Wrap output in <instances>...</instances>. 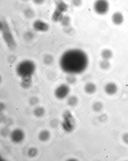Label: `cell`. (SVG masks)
<instances>
[{
    "instance_id": "1f68e13d",
    "label": "cell",
    "mask_w": 128,
    "mask_h": 161,
    "mask_svg": "<svg viewBox=\"0 0 128 161\" xmlns=\"http://www.w3.org/2000/svg\"><path fill=\"white\" fill-rule=\"evenodd\" d=\"M22 1H23V2H28L29 0H21Z\"/></svg>"
},
{
    "instance_id": "4fadbf2b",
    "label": "cell",
    "mask_w": 128,
    "mask_h": 161,
    "mask_svg": "<svg viewBox=\"0 0 128 161\" xmlns=\"http://www.w3.org/2000/svg\"><path fill=\"white\" fill-rule=\"evenodd\" d=\"M32 84V77L22 78L20 85L22 88L26 89L30 88Z\"/></svg>"
},
{
    "instance_id": "7c38bea8",
    "label": "cell",
    "mask_w": 128,
    "mask_h": 161,
    "mask_svg": "<svg viewBox=\"0 0 128 161\" xmlns=\"http://www.w3.org/2000/svg\"><path fill=\"white\" fill-rule=\"evenodd\" d=\"M84 91L86 93L88 94H92L96 92L97 87L96 84L94 83L88 82L84 86Z\"/></svg>"
},
{
    "instance_id": "52a82bcc",
    "label": "cell",
    "mask_w": 128,
    "mask_h": 161,
    "mask_svg": "<svg viewBox=\"0 0 128 161\" xmlns=\"http://www.w3.org/2000/svg\"><path fill=\"white\" fill-rule=\"evenodd\" d=\"M33 28L38 32H46L50 29V25L48 23L41 20H36L34 22Z\"/></svg>"
},
{
    "instance_id": "44dd1931",
    "label": "cell",
    "mask_w": 128,
    "mask_h": 161,
    "mask_svg": "<svg viewBox=\"0 0 128 161\" xmlns=\"http://www.w3.org/2000/svg\"><path fill=\"white\" fill-rule=\"evenodd\" d=\"M78 102V99L75 96H72L69 97L67 100V103L69 106H74L77 104Z\"/></svg>"
},
{
    "instance_id": "f1b7e54d",
    "label": "cell",
    "mask_w": 128,
    "mask_h": 161,
    "mask_svg": "<svg viewBox=\"0 0 128 161\" xmlns=\"http://www.w3.org/2000/svg\"><path fill=\"white\" fill-rule=\"evenodd\" d=\"M46 0H32L33 3L34 4L37 5H41L43 4L45 2Z\"/></svg>"
},
{
    "instance_id": "ba28073f",
    "label": "cell",
    "mask_w": 128,
    "mask_h": 161,
    "mask_svg": "<svg viewBox=\"0 0 128 161\" xmlns=\"http://www.w3.org/2000/svg\"><path fill=\"white\" fill-rule=\"evenodd\" d=\"M25 137L24 131L21 129H17L12 131L10 134V138L12 141L16 144L21 142Z\"/></svg>"
},
{
    "instance_id": "5bb4252c",
    "label": "cell",
    "mask_w": 128,
    "mask_h": 161,
    "mask_svg": "<svg viewBox=\"0 0 128 161\" xmlns=\"http://www.w3.org/2000/svg\"><path fill=\"white\" fill-rule=\"evenodd\" d=\"M64 16L63 13L55 9L51 15V20L54 23L60 22Z\"/></svg>"
},
{
    "instance_id": "30bf717a",
    "label": "cell",
    "mask_w": 128,
    "mask_h": 161,
    "mask_svg": "<svg viewBox=\"0 0 128 161\" xmlns=\"http://www.w3.org/2000/svg\"><path fill=\"white\" fill-rule=\"evenodd\" d=\"M104 90L107 94L112 95L115 94L117 92L118 88L115 83L109 82L105 86Z\"/></svg>"
},
{
    "instance_id": "7402d4cb",
    "label": "cell",
    "mask_w": 128,
    "mask_h": 161,
    "mask_svg": "<svg viewBox=\"0 0 128 161\" xmlns=\"http://www.w3.org/2000/svg\"><path fill=\"white\" fill-rule=\"evenodd\" d=\"M54 59L52 56L49 54H46L43 58V62L46 65L51 64L54 62Z\"/></svg>"
},
{
    "instance_id": "f546056e",
    "label": "cell",
    "mask_w": 128,
    "mask_h": 161,
    "mask_svg": "<svg viewBox=\"0 0 128 161\" xmlns=\"http://www.w3.org/2000/svg\"><path fill=\"white\" fill-rule=\"evenodd\" d=\"M122 140L125 143L128 144V133H126L124 134L122 137Z\"/></svg>"
},
{
    "instance_id": "7a4b0ae2",
    "label": "cell",
    "mask_w": 128,
    "mask_h": 161,
    "mask_svg": "<svg viewBox=\"0 0 128 161\" xmlns=\"http://www.w3.org/2000/svg\"><path fill=\"white\" fill-rule=\"evenodd\" d=\"M36 69V66L34 61L26 59L21 61L16 67V73L19 77L24 78L32 77Z\"/></svg>"
},
{
    "instance_id": "ac0fdd59",
    "label": "cell",
    "mask_w": 128,
    "mask_h": 161,
    "mask_svg": "<svg viewBox=\"0 0 128 161\" xmlns=\"http://www.w3.org/2000/svg\"><path fill=\"white\" fill-rule=\"evenodd\" d=\"M60 23L61 25L64 28L69 26L71 24L70 17L67 15L64 16Z\"/></svg>"
},
{
    "instance_id": "9c48e42d",
    "label": "cell",
    "mask_w": 128,
    "mask_h": 161,
    "mask_svg": "<svg viewBox=\"0 0 128 161\" xmlns=\"http://www.w3.org/2000/svg\"><path fill=\"white\" fill-rule=\"evenodd\" d=\"M111 21L114 25H122L124 21V17L122 12L116 11L113 14L111 17Z\"/></svg>"
},
{
    "instance_id": "d4e9b609",
    "label": "cell",
    "mask_w": 128,
    "mask_h": 161,
    "mask_svg": "<svg viewBox=\"0 0 128 161\" xmlns=\"http://www.w3.org/2000/svg\"><path fill=\"white\" fill-rule=\"evenodd\" d=\"M74 74H69V76L67 78V81L69 84H74L76 82V79Z\"/></svg>"
},
{
    "instance_id": "2e32d148",
    "label": "cell",
    "mask_w": 128,
    "mask_h": 161,
    "mask_svg": "<svg viewBox=\"0 0 128 161\" xmlns=\"http://www.w3.org/2000/svg\"><path fill=\"white\" fill-rule=\"evenodd\" d=\"M50 134L49 131L43 130L40 132L39 135V138L41 141H47L50 139Z\"/></svg>"
},
{
    "instance_id": "d6986e66",
    "label": "cell",
    "mask_w": 128,
    "mask_h": 161,
    "mask_svg": "<svg viewBox=\"0 0 128 161\" xmlns=\"http://www.w3.org/2000/svg\"><path fill=\"white\" fill-rule=\"evenodd\" d=\"M24 15L27 19H32L34 17L35 13L34 11L30 8H27L24 10Z\"/></svg>"
},
{
    "instance_id": "83f0119b",
    "label": "cell",
    "mask_w": 128,
    "mask_h": 161,
    "mask_svg": "<svg viewBox=\"0 0 128 161\" xmlns=\"http://www.w3.org/2000/svg\"><path fill=\"white\" fill-rule=\"evenodd\" d=\"M72 4L76 7H79L83 3V0H72Z\"/></svg>"
},
{
    "instance_id": "e0dca14e",
    "label": "cell",
    "mask_w": 128,
    "mask_h": 161,
    "mask_svg": "<svg viewBox=\"0 0 128 161\" xmlns=\"http://www.w3.org/2000/svg\"><path fill=\"white\" fill-rule=\"evenodd\" d=\"M33 112L35 116L38 118H40L44 115L45 113V110L43 107H37L34 109Z\"/></svg>"
},
{
    "instance_id": "4316f807",
    "label": "cell",
    "mask_w": 128,
    "mask_h": 161,
    "mask_svg": "<svg viewBox=\"0 0 128 161\" xmlns=\"http://www.w3.org/2000/svg\"><path fill=\"white\" fill-rule=\"evenodd\" d=\"M34 35L33 33L30 31L27 32L24 34V39L27 41H30L33 39Z\"/></svg>"
},
{
    "instance_id": "8992f818",
    "label": "cell",
    "mask_w": 128,
    "mask_h": 161,
    "mask_svg": "<svg viewBox=\"0 0 128 161\" xmlns=\"http://www.w3.org/2000/svg\"><path fill=\"white\" fill-rule=\"evenodd\" d=\"M70 88L67 84H61L56 89L54 95L57 99H65L69 95Z\"/></svg>"
},
{
    "instance_id": "8fae6325",
    "label": "cell",
    "mask_w": 128,
    "mask_h": 161,
    "mask_svg": "<svg viewBox=\"0 0 128 161\" xmlns=\"http://www.w3.org/2000/svg\"><path fill=\"white\" fill-rule=\"evenodd\" d=\"M55 9L62 13H66L69 9V6L63 0H57L55 2Z\"/></svg>"
},
{
    "instance_id": "cb8c5ba5",
    "label": "cell",
    "mask_w": 128,
    "mask_h": 161,
    "mask_svg": "<svg viewBox=\"0 0 128 161\" xmlns=\"http://www.w3.org/2000/svg\"><path fill=\"white\" fill-rule=\"evenodd\" d=\"M37 153V149L34 148V147H32L28 150V155L30 157H34L36 156Z\"/></svg>"
},
{
    "instance_id": "277c9868",
    "label": "cell",
    "mask_w": 128,
    "mask_h": 161,
    "mask_svg": "<svg viewBox=\"0 0 128 161\" xmlns=\"http://www.w3.org/2000/svg\"><path fill=\"white\" fill-rule=\"evenodd\" d=\"M110 5L108 0H95L93 4L95 13L99 16H104L109 11Z\"/></svg>"
},
{
    "instance_id": "9a60e30c",
    "label": "cell",
    "mask_w": 128,
    "mask_h": 161,
    "mask_svg": "<svg viewBox=\"0 0 128 161\" xmlns=\"http://www.w3.org/2000/svg\"><path fill=\"white\" fill-rule=\"evenodd\" d=\"M113 53L111 50L109 49H104L102 50L101 52V57L103 59L109 60L112 58Z\"/></svg>"
},
{
    "instance_id": "6da1fadb",
    "label": "cell",
    "mask_w": 128,
    "mask_h": 161,
    "mask_svg": "<svg viewBox=\"0 0 128 161\" xmlns=\"http://www.w3.org/2000/svg\"><path fill=\"white\" fill-rule=\"evenodd\" d=\"M59 66L68 74H77L85 72L89 65V58L83 50L73 49L65 51L61 56Z\"/></svg>"
},
{
    "instance_id": "4dcf8cb0",
    "label": "cell",
    "mask_w": 128,
    "mask_h": 161,
    "mask_svg": "<svg viewBox=\"0 0 128 161\" xmlns=\"http://www.w3.org/2000/svg\"><path fill=\"white\" fill-rule=\"evenodd\" d=\"M50 125H51V126L53 127H56L57 125H58V121H57L56 120H53L51 121Z\"/></svg>"
},
{
    "instance_id": "3957f363",
    "label": "cell",
    "mask_w": 128,
    "mask_h": 161,
    "mask_svg": "<svg viewBox=\"0 0 128 161\" xmlns=\"http://www.w3.org/2000/svg\"><path fill=\"white\" fill-rule=\"evenodd\" d=\"M1 31L3 39L7 46L10 49L13 50L16 47V43L10 27L7 22L5 20L1 21Z\"/></svg>"
},
{
    "instance_id": "ffe728a7",
    "label": "cell",
    "mask_w": 128,
    "mask_h": 161,
    "mask_svg": "<svg viewBox=\"0 0 128 161\" xmlns=\"http://www.w3.org/2000/svg\"><path fill=\"white\" fill-rule=\"evenodd\" d=\"M99 66L100 68L103 70H107L110 68L111 67V63L109 60H107L103 59L100 62Z\"/></svg>"
},
{
    "instance_id": "484cf974",
    "label": "cell",
    "mask_w": 128,
    "mask_h": 161,
    "mask_svg": "<svg viewBox=\"0 0 128 161\" xmlns=\"http://www.w3.org/2000/svg\"><path fill=\"white\" fill-rule=\"evenodd\" d=\"M29 102L30 104L32 106H35L39 102V99L37 97H32L29 99Z\"/></svg>"
},
{
    "instance_id": "603a6c76",
    "label": "cell",
    "mask_w": 128,
    "mask_h": 161,
    "mask_svg": "<svg viewBox=\"0 0 128 161\" xmlns=\"http://www.w3.org/2000/svg\"><path fill=\"white\" fill-rule=\"evenodd\" d=\"M103 108V104L101 102H97L93 104L92 109L96 112H100Z\"/></svg>"
},
{
    "instance_id": "5b68a950",
    "label": "cell",
    "mask_w": 128,
    "mask_h": 161,
    "mask_svg": "<svg viewBox=\"0 0 128 161\" xmlns=\"http://www.w3.org/2000/svg\"><path fill=\"white\" fill-rule=\"evenodd\" d=\"M63 121L62 126L64 130L70 133L74 130L75 122L71 113L69 110L65 111L63 114Z\"/></svg>"
}]
</instances>
